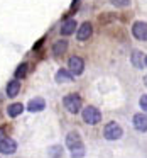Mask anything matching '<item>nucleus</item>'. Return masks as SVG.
I'll return each mask as SVG.
<instances>
[{"instance_id": "obj_1", "label": "nucleus", "mask_w": 147, "mask_h": 158, "mask_svg": "<svg viewBox=\"0 0 147 158\" xmlns=\"http://www.w3.org/2000/svg\"><path fill=\"white\" fill-rule=\"evenodd\" d=\"M66 146L69 148V153H71L73 158H81L85 156V144L81 143V136H79L76 131H71V133L66 136Z\"/></svg>"}, {"instance_id": "obj_2", "label": "nucleus", "mask_w": 147, "mask_h": 158, "mask_svg": "<svg viewBox=\"0 0 147 158\" xmlns=\"http://www.w3.org/2000/svg\"><path fill=\"white\" fill-rule=\"evenodd\" d=\"M63 104H64L66 110L71 114H78L79 109H81V97L78 94H69L63 99Z\"/></svg>"}, {"instance_id": "obj_3", "label": "nucleus", "mask_w": 147, "mask_h": 158, "mask_svg": "<svg viewBox=\"0 0 147 158\" xmlns=\"http://www.w3.org/2000/svg\"><path fill=\"white\" fill-rule=\"evenodd\" d=\"M83 121H85L86 124L95 126V124H98L100 121H102V114H100V110L96 109V107L88 106V107L83 109Z\"/></svg>"}, {"instance_id": "obj_4", "label": "nucleus", "mask_w": 147, "mask_h": 158, "mask_svg": "<svg viewBox=\"0 0 147 158\" xmlns=\"http://www.w3.org/2000/svg\"><path fill=\"white\" fill-rule=\"evenodd\" d=\"M123 134L122 127H120V124L117 123H108L105 126V129H103V136H105V139H110V141H115V139H120Z\"/></svg>"}, {"instance_id": "obj_5", "label": "nucleus", "mask_w": 147, "mask_h": 158, "mask_svg": "<svg viewBox=\"0 0 147 158\" xmlns=\"http://www.w3.org/2000/svg\"><path fill=\"white\" fill-rule=\"evenodd\" d=\"M132 34L133 38H137L139 41H147V22H133L132 26Z\"/></svg>"}, {"instance_id": "obj_6", "label": "nucleus", "mask_w": 147, "mask_h": 158, "mask_svg": "<svg viewBox=\"0 0 147 158\" xmlns=\"http://www.w3.org/2000/svg\"><path fill=\"white\" fill-rule=\"evenodd\" d=\"M68 66H69V72L73 75H81L83 70H85V61L79 56H71L68 61Z\"/></svg>"}, {"instance_id": "obj_7", "label": "nucleus", "mask_w": 147, "mask_h": 158, "mask_svg": "<svg viewBox=\"0 0 147 158\" xmlns=\"http://www.w3.org/2000/svg\"><path fill=\"white\" fill-rule=\"evenodd\" d=\"M17 150V143L10 138H4V139L0 141V151L4 155H12L14 151Z\"/></svg>"}, {"instance_id": "obj_8", "label": "nucleus", "mask_w": 147, "mask_h": 158, "mask_svg": "<svg viewBox=\"0 0 147 158\" xmlns=\"http://www.w3.org/2000/svg\"><path fill=\"white\" fill-rule=\"evenodd\" d=\"M133 127L140 133H145L147 131V114H135L133 116Z\"/></svg>"}, {"instance_id": "obj_9", "label": "nucleus", "mask_w": 147, "mask_h": 158, "mask_svg": "<svg viewBox=\"0 0 147 158\" xmlns=\"http://www.w3.org/2000/svg\"><path fill=\"white\" fill-rule=\"evenodd\" d=\"M91 32H93L91 24H90V22H83V24L79 26L78 32H76V36H78V41H86V39L91 36Z\"/></svg>"}, {"instance_id": "obj_10", "label": "nucleus", "mask_w": 147, "mask_h": 158, "mask_svg": "<svg viewBox=\"0 0 147 158\" xmlns=\"http://www.w3.org/2000/svg\"><path fill=\"white\" fill-rule=\"evenodd\" d=\"M44 107H46V102L41 97L29 100V104H27V110H31V112H39V110H42Z\"/></svg>"}, {"instance_id": "obj_11", "label": "nucleus", "mask_w": 147, "mask_h": 158, "mask_svg": "<svg viewBox=\"0 0 147 158\" xmlns=\"http://www.w3.org/2000/svg\"><path fill=\"white\" fill-rule=\"evenodd\" d=\"M56 82L59 83H66V82H73V73L69 72V70H59L58 73H56Z\"/></svg>"}, {"instance_id": "obj_12", "label": "nucleus", "mask_w": 147, "mask_h": 158, "mask_svg": "<svg viewBox=\"0 0 147 158\" xmlns=\"http://www.w3.org/2000/svg\"><path fill=\"white\" fill-rule=\"evenodd\" d=\"M66 49H68V41H64V39H59V41H56L54 44H52V53H54L56 56L66 53Z\"/></svg>"}, {"instance_id": "obj_13", "label": "nucleus", "mask_w": 147, "mask_h": 158, "mask_svg": "<svg viewBox=\"0 0 147 158\" xmlns=\"http://www.w3.org/2000/svg\"><path fill=\"white\" fill-rule=\"evenodd\" d=\"M144 60H145V56H144L140 51H133V53H132V58H130V61H132V65L135 66V68L140 70L144 65H145V63H144Z\"/></svg>"}, {"instance_id": "obj_14", "label": "nucleus", "mask_w": 147, "mask_h": 158, "mask_svg": "<svg viewBox=\"0 0 147 158\" xmlns=\"http://www.w3.org/2000/svg\"><path fill=\"white\" fill-rule=\"evenodd\" d=\"M75 29H76V21H75V19H68V21L63 24V27H61V34L69 36V34L75 32Z\"/></svg>"}, {"instance_id": "obj_15", "label": "nucleus", "mask_w": 147, "mask_h": 158, "mask_svg": "<svg viewBox=\"0 0 147 158\" xmlns=\"http://www.w3.org/2000/svg\"><path fill=\"white\" fill-rule=\"evenodd\" d=\"M19 90H21V83H19L17 80L9 82V85H7V95L9 97H15L19 94Z\"/></svg>"}, {"instance_id": "obj_16", "label": "nucleus", "mask_w": 147, "mask_h": 158, "mask_svg": "<svg viewBox=\"0 0 147 158\" xmlns=\"http://www.w3.org/2000/svg\"><path fill=\"white\" fill-rule=\"evenodd\" d=\"M22 110H24V106L22 104H12V106H9V109H7V114L10 117H17L19 114H22Z\"/></svg>"}, {"instance_id": "obj_17", "label": "nucleus", "mask_w": 147, "mask_h": 158, "mask_svg": "<svg viewBox=\"0 0 147 158\" xmlns=\"http://www.w3.org/2000/svg\"><path fill=\"white\" fill-rule=\"evenodd\" d=\"M27 68H29V66H27V63H22V65H19L17 66V70H15V78H24V77H25V73H27Z\"/></svg>"}, {"instance_id": "obj_18", "label": "nucleus", "mask_w": 147, "mask_h": 158, "mask_svg": "<svg viewBox=\"0 0 147 158\" xmlns=\"http://www.w3.org/2000/svg\"><path fill=\"white\" fill-rule=\"evenodd\" d=\"M61 153H63V150H61V146H52L51 148V151H49V155L51 156H61Z\"/></svg>"}, {"instance_id": "obj_19", "label": "nucleus", "mask_w": 147, "mask_h": 158, "mask_svg": "<svg viewBox=\"0 0 147 158\" xmlns=\"http://www.w3.org/2000/svg\"><path fill=\"white\" fill-rule=\"evenodd\" d=\"M112 4L117 5V7H127L130 4V0H112Z\"/></svg>"}, {"instance_id": "obj_20", "label": "nucleus", "mask_w": 147, "mask_h": 158, "mask_svg": "<svg viewBox=\"0 0 147 158\" xmlns=\"http://www.w3.org/2000/svg\"><path fill=\"white\" fill-rule=\"evenodd\" d=\"M139 104H140V109H144V110L147 112V95H142V97H140Z\"/></svg>"}, {"instance_id": "obj_21", "label": "nucleus", "mask_w": 147, "mask_h": 158, "mask_svg": "<svg viewBox=\"0 0 147 158\" xmlns=\"http://www.w3.org/2000/svg\"><path fill=\"white\" fill-rule=\"evenodd\" d=\"M2 139H4V131L0 129V141H2Z\"/></svg>"}, {"instance_id": "obj_22", "label": "nucleus", "mask_w": 147, "mask_h": 158, "mask_svg": "<svg viewBox=\"0 0 147 158\" xmlns=\"http://www.w3.org/2000/svg\"><path fill=\"white\" fill-rule=\"evenodd\" d=\"M144 83H145V87H147V77H145V78H144Z\"/></svg>"}, {"instance_id": "obj_23", "label": "nucleus", "mask_w": 147, "mask_h": 158, "mask_svg": "<svg viewBox=\"0 0 147 158\" xmlns=\"http://www.w3.org/2000/svg\"><path fill=\"white\" fill-rule=\"evenodd\" d=\"M144 63H145V66H147V56H145V60H144Z\"/></svg>"}]
</instances>
